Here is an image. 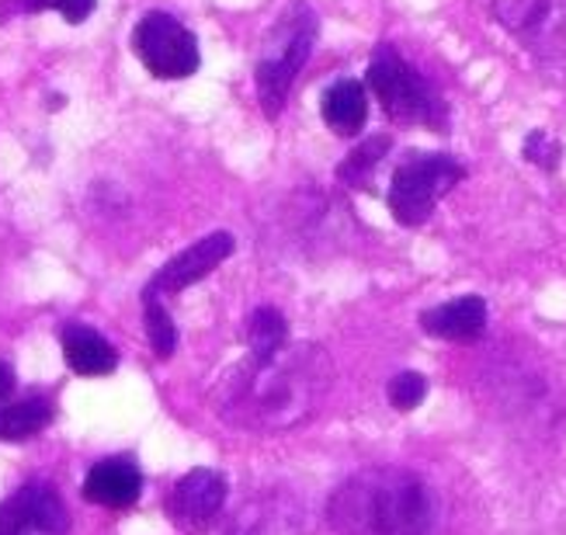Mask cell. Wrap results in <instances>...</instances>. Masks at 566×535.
<instances>
[{
  "instance_id": "6da1fadb",
  "label": "cell",
  "mask_w": 566,
  "mask_h": 535,
  "mask_svg": "<svg viewBox=\"0 0 566 535\" xmlns=\"http://www.w3.org/2000/svg\"><path fill=\"white\" fill-rule=\"evenodd\" d=\"M331 382V365L319 348H292L285 345L272 358H248L223 382L219 410L223 418L254 428L279 431L306 421L319 407Z\"/></svg>"
},
{
  "instance_id": "7a4b0ae2",
  "label": "cell",
  "mask_w": 566,
  "mask_h": 535,
  "mask_svg": "<svg viewBox=\"0 0 566 535\" xmlns=\"http://www.w3.org/2000/svg\"><path fill=\"white\" fill-rule=\"evenodd\" d=\"M337 535H434L438 497L424 476L373 466L344 480L327 501Z\"/></svg>"
},
{
  "instance_id": "3957f363",
  "label": "cell",
  "mask_w": 566,
  "mask_h": 535,
  "mask_svg": "<svg viewBox=\"0 0 566 535\" xmlns=\"http://www.w3.org/2000/svg\"><path fill=\"white\" fill-rule=\"evenodd\" d=\"M313 42H316V11L306 0H289V8L268 29L254 63L258 102L268 118H275L285 108L295 77L303 73L313 53Z\"/></svg>"
},
{
  "instance_id": "277c9868",
  "label": "cell",
  "mask_w": 566,
  "mask_h": 535,
  "mask_svg": "<svg viewBox=\"0 0 566 535\" xmlns=\"http://www.w3.org/2000/svg\"><path fill=\"white\" fill-rule=\"evenodd\" d=\"M368 91L379 97L382 112L400 126H441L446 108L434 87L417 73L392 45H379L368 63Z\"/></svg>"
},
{
  "instance_id": "5b68a950",
  "label": "cell",
  "mask_w": 566,
  "mask_h": 535,
  "mask_svg": "<svg viewBox=\"0 0 566 535\" xmlns=\"http://www.w3.org/2000/svg\"><path fill=\"white\" fill-rule=\"evenodd\" d=\"M465 178V167L449 154H417L392 170L389 212L403 227H421L434 206Z\"/></svg>"
},
{
  "instance_id": "8992f818",
  "label": "cell",
  "mask_w": 566,
  "mask_h": 535,
  "mask_svg": "<svg viewBox=\"0 0 566 535\" xmlns=\"http://www.w3.org/2000/svg\"><path fill=\"white\" fill-rule=\"evenodd\" d=\"M133 53L157 81H188L199 73V39L167 11H146L133 29Z\"/></svg>"
},
{
  "instance_id": "52a82bcc",
  "label": "cell",
  "mask_w": 566,
  "mask_h": 535,
  "mask_svg": "<svg viewBox=\"0 0 566 535\" xmlns=\"http://www.w3.org/2000/svg\"><path fill=\"white\" fill-rule=\"evenodd\" d=\"M490 8L525 53L566 63V0H490Z\"/></svg>"
},
{
  "instance_id": "ba28073f",
  "label": "cell",
  "mask_w": 566,
  "mask_h": 535,
  "mask_svg": "<svg viewBox=\"0 0 566 535\" xmlns=\"http://www.w3.org/2000/svg\"><path fill=\"white\" fill-rule=\"evenodd\" d=\"M227 504V476L219 470L199 466L185 473L167 497V518L185 535H202L216 525Z\"/></svg>"
},
{
  "instance_id": "9c48e42d",
  "label": "cell",
  "mask_w": 566,
  "mask_h": 535,
  "mask_svg": "<svg viewBox=\"0 0 566 535\" xmlns=\"http://www.w3.org/2000/svg\"><path fill=\"white\" fill-rule=\"evenodd\" d=\"M70 515L49 483H24L0 501V535H66Z\"/></svg>"
},
{
  "instance_id": "30bf717a",
  "label": "cell",
  "mask_w": 566,
  "mask_h": 535,
  "mask_svg": "<svg viewBox=\"0 0 566 535\" xmlns=\"http://www.w3.org/2000/svg\"><path fill=\"white\" fill-rule=\"evenodd\" d=\"M233 248H237V240H233V233H227V230L202 237L199 243H191V248L181 251L178 258H170V261L160 268V272L150 279L146 292H150V296H157V300H164V296H178V292H185L188 285L209 279V275L216 272V268L233 254Z\"/></svg>"
},
{
  "instance_id": "8fae6325",
  "label": "cell",
  "mask_w": 566,
  "mask_h": 535,
  "mask_svg": "<svg viewBox=\"0 0 566 535\" xmlns=\"http://www.w3.org/2000/svg\"><path fill=\"white\" fill-rule=\"evenodd\" d=\"M143 491V473L129 455L94 462L84 476V497L102 507H129Z\"/></svg>"
},
{
  "instance_id": "7c38bea8",
  "label": "cell",
  "mask_w": 566,
  "mask_h": 535,
  "mask_svg": "<svg viewBox=\"0 0 566 535\" xmlns=\"http://www.w3.org/2000/svg\"><path fill=\"white\" fill-rule=\"evenodd\" d=\"M421 327L431 337L470 345V340L483 337V331H486V303L480 296H459L452 303H441V306L421 313Z\"/></svg>"
},
{
  "instance_id": "4fadbf2b",
  "label": "cell",
  "mask_w": 566,
  "mask_h": 535,
  "mask_svg": "<svg viewBox=\"0 0 566 535\" xmlns=\"http://www.w3.org/2000/svg\"><path fill=\"white\" fill-rule=\"evenodd\" d=\"M60 340H63V355H66V365L77 376H112L115 365H118V352L108 345V340L97 334L94 327H84V324H66L60 331Z\"/></svg>"
},
{
  "instance_id": "5bb4252c",
  "label": "cell",
  "mask_w": 566,
  "mask_h": 535,
  "mask_svg": "<svg viewBox=\"0 0 566 535\" xmlns=\"http://www.w3.org/2000/svg\"><path fill=\"white\" fill-rule=\"evenodd\" d=\"M319 115H324L331 133H337V136H358L365 129V118H368L365 84L352 81V77L334 81L324 91V97H319Z\"/></svg>"
},
{
  "instance_id": "9a60e30c",
  "label": "cell",
  "mask_w": 566,
  "mask_h": 535,
  "mask_svg": "<svg viewBox=\"0 0 566 535\" xmlns=\"http://www.w3.org/2000/svg\"><path fill=\"white\" fill-rule=\"evenodd\" d=\"M223 535H295V507L282 494H264L243 504Z\"/></svg>"
},
{
  "instance_id": "2e32d148",
  "label": "cell",
  "mask_w": 566,
  "mask_h": 535,
  "mask_svg": "<svg viewBox=\"0 0 566 535\" xmlns=\"http://www.w3.org/2000/svg\"><path fill=\"white\" fill-rule=\"evenodd\" d=\"M53 421V407L42 397L29 400H0V442H24Z\"/></svg>"
},
{
  "instance_id": "e0dca14e",
  "label": "cell",
  "mask_w": 566,
  "mask_h": 535,
  "mask_svg": "<svg viewBox=\"0 0 566 535\" xmlns=\"http://www.w3.org/2000/svg\"><path fill=\"white\" fill-rule=\"evenodd\" d=\"M289 345V324L275 306H258L248 316V358H272Z\"/></svg>"
},
{
  "instance_id": "ac0fdd59",
  "label": "cell",
  "mask_w": 566,
  "mask_h": 535,
  "mask_svg": "<svg viewBox=\"0 0 566 535\" xmlns=\"http://www.w3.org/2000/svg\"><path fill=\"white\" fill-rule=\"evenodd\" d=\"M143 313H146V337H150V348L157 352V358H170L178 348V327L175 316L164 306V300L143 292Z\"/></svg>"
},
{
  "instance_id": "d6986e66",
  "label": "cell",
  "mask_w": 566,
  "mask_h": 535,
  "mask_svg": "<svg viewBox=\"0 0 566 535\" xmlns=\"http://www.w3.org/2000/svg\"><path fill=\"white\" fill-rule=\"evenodd\" d=\"M97 0H4L0 4V21L11 14H39V11H56L66 24H81L94 14Z\"/></svg>"
},
{
  "instance_id": "ffe728a7",
  "label": "cell",
  "mask_w": 566,
  "mask_h": 535,
  "mask_svg": "<svg viewBox=\"0 0 566 535\" xmlns=\"http://www.w3.org/2000/svg\"><path fill=\"white\" fill-rule=\"evenodd\" d=\"M386 150H389V139L386 136H376V139L361 143L358 150L337 167V178L344 185H352V188H368V181H373V170L382 164V154Z\"/></svg>"
},
{
  "instance_id": "44dd1931",
  "label": "cell",
  "mask_w": 566,
  "mask_h": 535,
  "mask_svg": "<svg viewBox=\"0 0 566 535\" xmlns=\"http://www.w3.org/2000/svg\"><path fill=\"white\" fill-rule=\"evenodd\" d=\"M386 397L397 410H413V407H421V400L428 397V379L421 373H400V376L389 379Z\"/></svg>"
},
{
  "instance_id": "7402d4cb",
  "label": "cell",
  "mask_w": 566,
  "mask_h": 535,
  "mask_svg": "<svg viewBox=\"0 0 566 535\" xmlns=\"http://www.w3.org/2000/svg\"><path fill=\"white\" fill-rule=\"evenodd\" d=\"M525 157L538 167L553 170L559 164V143L546 133V129H535L528 139H525Z\"/></svg>"
},
{
  "instance_id": "603a6c76",
  "label": "cell",
  "mask_w": 566,
  "mask_h": 535,
  "mask_svg": "<svg viewBox=\"0 0 566 535\" xmlns=\"http://www.w3.org/2000/svg\"><path fill=\"white\" fill-rule=\"evenodd\" d=\"M11 389H14V373H11V365L0 361V400H8Z\"/></svg>"
}]
</instances>
